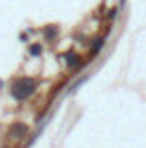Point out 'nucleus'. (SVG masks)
<instances>
[{"instance_id":"nucleus-6","label":"nucleus","mask_w":146,"mask_h":148,"mask_svg":"<svg viewBox=\"0 0 146 148\" xmlns=\"http://www.w3.org/2000/svg\"><path fill=\"white\" fill-rule=\"evenodd\" d=\"M45 34H47V38H53V36L57 34V28H51V30L47 28V30H45Z\"/></svg>"},{"instance_id":"nucleus-3","label":"nucleus","mask_w":146,"mask_h":148,"mask_svg":"<svg viewBox=\"0 0 146 148\" xmlns=\"http://www.w3.org/2000/svg\"><path fill=\"white\" fill-rule=\"evenodd\" d=\"M25 133H28V127L21 125V123H17V125L11 129V136H13V138H21V136H25Z\"/></svg>"},{"instance_id":"nucleus-1","label":"nucleus","mask_w":146,"mask_h":148,"mask_svg":"<svg viewBox=\"0 0 146 148\" xmlns=\"http://www.w3.org/2000/svg\"><path fill=\"white\" fill-rule=\"evenodd\" d=\"M34 89H36V83L32 78H25V76H21V78H15L11 83V95L17 99V102H23V99H28L32 93H34Z\"/></svg>"},{"instance_id":"nucleus-2","label":"nucleus","mask_w":146,"mask_h":148,"mask_svg":"<svg viewBox=\"0 0 146 148\" xmlns=\"http://www.w3.org/2000/svg\"><path fill=\"white\" fill-rule=\"evenodd\" d=\"M64 62L70 66V68H78V66H81V62L83 59L76 55V53H64Z\"/></svg>"},{"instance_id":"nucleus-4","label":"nucleus","mask_w":146,"mask_h":148,"mask_svg":"<svg viewBox=\"0 0 146 148\" xmlns=\"http://www.w3.org/2000/svg\"><path fill=\"white\" fill-rule=\"evenodd\" d=\"M102 47H104V38H97L95 42H93V47H91V55H95V53L102 49Z\"/></svg>"},{"instance_id":"nucleus-5","label":"nucleus","mask_w":146,"mask_h":148,"mask_svg":"<svg viewBox=\"0 0 146 148\" xmlns=\"http://www.w3.org/2000/svg\"><path fill=\"white\" fill-rule=\"evenodd\" d=\"M40 51H42L40 45H32V47H30V53H32V55H40Z\"/></svg>"}]
</instances>
